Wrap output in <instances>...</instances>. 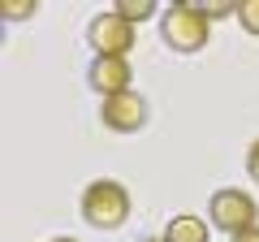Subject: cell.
<instances>
[{
    "instance_id": "obj_2",
    "label": "cell",
    "mask_w": 259,
    "mask_h": 242,
    "mask_svg": "<svg viewBox=\"0 0 259 242\" xmlns=\"http://www.w3.org/2000/svg\"><path fill=\"white\" fill-rule=\"evenodd\" d=\"M130 216V190L112 177H100L82 190V221L95 225V229H117Z\"/></svg>"
},
{
    "instance_id": "obj_10",
    "label": "cell",
    "mask_w": 259,
    "mask_h": 242,
    "mask_svg": "<svg viewBox=\"0 0 259 242\" xmlns=\"http://www.w3.org/2000/svg\"><path fill=\"white\" fill-rule=\"evenodd\" d=\"M5 18L9 22H18V18H30V13H35V0H5Z\"/></svg>"
},
{
    "instance_id": "obj_1",
    "label": "cell",
    "mask_w": 259,
    "mask_h": 242,
    "mask_svg": "<svg viewBox=\"0 0 259 242\" xmlns=\"http://www.w3.org/2000/svg\"><path fill=\"white\" fill-rule=\"evenodd\" d=\"M160 39L173 52H199L212 39V18L199 5H190V0H177V5L164 9V18H160Z\"/></svg>"
},
{
    "instance_id": "obj_13",
    "label": "cell",
    "mask_w": 259,
    "mask_h": 242,
    "mask_svg": "<svg viewBox=\"0 0 259 242\" xmlns=\"http://www.w3.org/2000/svg\"><path fill=\"white\" fill-rule=\"evenodd\" d=\"M229 242H259V225H255V229H246V233H238V238H229Z\"/></svg>"
},
{
    "instance_id": "obj_11",
    "label": "cell",
    "mask_w": 259,
    "mask_h": 242,
    "mask_svg": "<svg viewBox=\"0 0 259 242\" xmlns=\"http://www.w3.org/2000/svg\"><path fill=\"white\" fill-rule=\"evenodd\" d=\"M199 9H203L207 18H225V13H238V5H229V0H207V5H199Z\"/></svg>"
},
{
    "instance_id": "obj_8",
    "label": "cell",
    "mask_w": 259,
    "mask_h": 242,
    "mask_svg": "<svg viewBox=\"0 0 259 242\" xmlns=\"http://www.w3.org/2000/svg\"><path fill=\"white\" fill-rule=\"evenodd\" d=\"M117 13L130 26H139V22H147L151 13H156V0H117Z\"/></svg>"
},
{
    "instance_id": "obj_5",
    "label": "cell",
    "mask_w": 259,
    "mask_h": 242,
    "mask_svg": "<svg viewBox=\"0 0 259 242\" xmlns=\"http://www.w3.org/2000/svg\"><path fill=\"white\" fill-rule=\"evenodd\" d=\"M100 117H104V126H108V130L134 134V130H143V126H147V100H143L139 91L108 95V100H104V108H100Z\"/></svg>"
},
{
    "instance_id": "obj_4",
    "label": "cell",
    "mask_w": 259,
    "mask_h": 242,
    "mask_svg": "<svg viewBox=\"0 0 259 242\" xmlns=\"http://www.w3.org/2000/svg\"><path fill=\"white\" fill-rule=\"evenodd\" d=\"M87 44L95 48V56H125L130 48H134V26H130L117 9L95 13L91 26H87Z\"/></svg>"
},
{
    "instance_id": "obj_7",
    "label": "cell",
    "mask_w": 259,
    "mask_h": 242,
    "mask_svg": "<svg viewBox=\"0 0 259 242\" xmlns=\"http://www.w3.org/2000/svg\"><path fill=\"white\" fill-rule=\"evenodd\" d=\"M164 242H207V221H199V216H190V212L173 216L168 229H164Z\"/></svg>"
},
{
    "instance_id": "obj_9",
    "label": "cell",
    "mask_w": 259,
    "mask_h": 242,
    "mask_svg": "<svg viewBox=\"0 0 259 242\" xmlns=\"http://www.w3.org/2000/svg\"><path fill=\"white\" fill-rule=\"evenodd\" d=\"M238 22H242V30L259 35V0H242L238 5Z\"/></svg>"
},
{
    "instance_id": "obj_3",
    "label": "cell",
    "mask_w": 259,
    "mask_h": 242,
    "mask_svg": "<svg viewBox=\"0 0 259 242\" xmlns=\"http://www.w3.org/2000/svg\"><path fill=\"white\" fill-rule=\"evenodd\" d=\"M207 212H212V225L225 229L229 238H238V233H246V229L259 225V204L246 195V190H233V186L216 190L212 204H207Z\"/></svg>"
},
{
    "instance_id": "obj_6",
    "label": "cell",
    "mask_w": 259,
    "mask_h": 242,
    "mask_svg": "<svg viewBox=\"0 0 259 242\" xmlns=\"http://www.w3.org/2000/svg\"><path fill=\"white\" fill-rule=\"evenodd\" d=\"M87 83H91L104 100L130 91V61H125V56H95L91 69H87Z\"/></svg>"
},
{
    "instance_id": "obj_14",
    "label": "cell",
    "mask_w": 259,
    "mask_h": 242,
    "mask_svg": "<svg viewBox=\"0 0 259 242\" xmlns=\"http://www.w3.org/2000/svg\"><path fill=\"white\" fill-rule=\"evenodd\" d=\"M52 242H78V238H52Z\"/></svg>"
},
{
    "instance_id": "obj_12",
    "label": "cell",
    "mask_w": 259,
    "mask_h": 242,
    "mask_svg": "<svg viewBox=\"0 0 259 242\" xmlns=\"http://www.w3.org/2000/svg\"><path fill=\"white\" fill-rule=\"evenodd\" d=\"M246 173H250V177L259 182V139L250 143V151H246Z\"/></svg>"
},
{
    "instance_id": "obj_15",
    "label": "cell",
    "mask_w": 259,
    "mask_h": 242,
    "mask_svg": "<svg viewBox=\"0 0 259 242\" xmlns=\"http://www.w3.org/2000/svg\"><path fill=\"white\" fill-rule=\"evenodd\" d=\"M143 242H164V238H143Z\"/></svg>"
}]
</instances>
